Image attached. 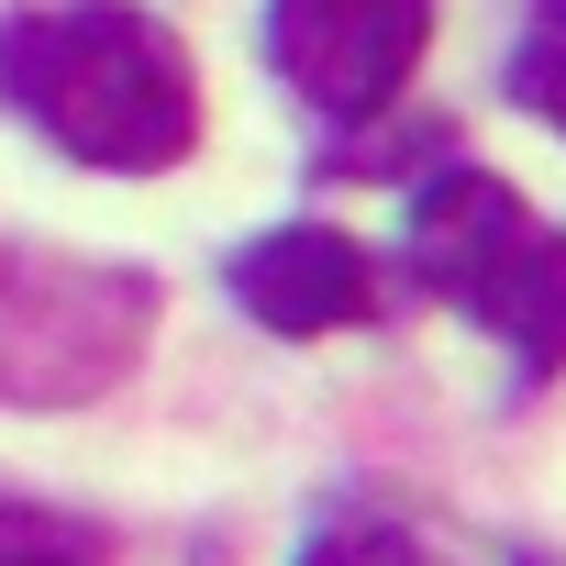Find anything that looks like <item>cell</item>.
<instances>
[{
	"instance_id": "1",
	"label": "cell",
	"mask_w": 566,
	"mask_h": 566,
	"mask_svg": "<svg viewBox=\"0 0 566 566\" xmlns=\"http://www.w3.org/2000/svg\"><path fill=\"white\" fill-rule=\"evenodd\" d=\"M0 101L78 167H123V178H156L200 145L189 45L145 0H23L0 23Z\"/></svg>"
},
{
	"instance_id": "2",
	"label": "cell",
	"mask_w": 566,
	"mask_h": 566,
	"mask_svg": "<svg viewBox=\"0 0 566 566\" xmlns=\"http://www.w3.org/2000/svg\"><path fill=\"white\" fill-rule=\"evenodd\" d=\"M411 266L433 301H455L467 323H489L522 356V378L566 367V233L533 222L511 178L433 167L411 189Z\"/></svg>"
},
{
	"instance_id": "3",
	"label": "cell",
	"mask_w": 566,
	"mask_h": 566,
	"mask_svg": "<svg viewBox=\"0 0 566 566\" xmlns=\"http://www.w3.org/2000/svg\"><path fill=\"white\" fill-rule=\"evenodd\" d=\"M156 334V277L0 233V411H78Z\"/></svg>"
},
{
	"instance_id": "4",
	"label": "cell",
	"mask_w": 566,
	"mask_h": 566,
	"mask_svg": "<svg viewBox=\"0 0 566 566\" xmlns=\"http://www.w3.org/2000/svg\"><path fill=\"white\" fill-rule=\"evenodd\" d=\"M422 45H433V0H266V67L334 123L389 112Z\"/></svg>"
},
{
	"instance_id": "5",
	"label": "cell",
	"mask_w": 566,
	"mask_h": 566,
	"mask_svg": "<svg viewBox=\"0 0 566 566\" xmlns=\"http://www.w3.org/2000/svg\"><path fill=\"white\" fill-rule=\"evenodd\" d=\"M233 301L266 323V334H345L378 312V266L356 233L334 222H290V233H255L233 255Z\"/></svg>"
},
{
	"instance_id": "6",
	"label": "cell",
	"mask_w": 566,
	"mask_h": 566,
	"mask_svg": "<svg viewBox=\"0 0 566 566\" xmlns=\"http://www.w3.org/2000/svg\"><path fill=\"white\" fill-rule=\"evenodd\" d=\"M511 101L566 134V0H533V12H522V34H511Z\"/></svg>"
},
{
	"instance_id": "7",
	"label": "cell",
	"mask_w": 566,
	"mask_h": 566,
	"mask_svg": "<svg viewBox=\"0 0 566 566\" xmlns=\"http://www.w3.org/2000/svg\"><path fill=\"white\" fill-rule=\"evenodd\" d=\"M301 566H422V544H411V533H389V522H334Z\"/></svg>"
},
{
	"instance_id": "8",
	"label": "cell",
	"mask_w": 566,
	"mask_h": 566,
	"mask_svg": "<svg viewBox=\"0 0 566 566\" xmlns=\"http://www.w3.org/2000/svg\"><path fill=\"white\" fill-rule=\"evenodd\" d=\"M0 566H90L67 533H45V522H0Z\"/></svg>"
}]
</instances>
